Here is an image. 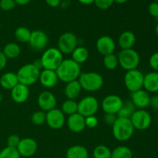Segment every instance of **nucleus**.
I'll return each mask as SVG.
<instances>
[{
	"label": "nucleus",
	"instance_id": "9b49d317",
	"mask_svg": "<svg viewBox=\"0 0 158 158\" xmlns=\"http://www.w3.org/2000/svg\"><path fill=\"white\" fill-rule=\"evenodd\" d=\"M123 101L121 97L115 94L107 95L103 98L101 103V107L105 114H117L123 106Z\"/></svg>",
	"mask_w": 158,
	"mask_h": 158
},
{
	"label": "nucleus",
	"instance_id": "37998d69",
	"mask_svg": "<svg viewBox=\"0 0 158 158\" xmlns=\"http://www.w3.org/2000/svg\"><path fill=\"white\" fill-rule=\"evenodd\" d=\"M149 106L155 110H158V94H155L151 97Z\"/></svg>",
	"mask_w": 158,
	"mask_h": 158
},
{
	"label": "nucleus",
	"instance_id": "72a5a7b5",
	"mask_svg": "<svg viewBox=\"0 0 158 158\" xmlns=\"http://www.w3.org/2000/svg\"><path fill=\"white\" fill-rule=\"evenodd\" d=\"M31 121L35 126H41L46 121V113L43 110L35 111L31 116Z\"/></svg>",
	"mask_w": 158,
	"mask_h": 158
},
{
	"label": "nucleus",
	"instance_id": "ddd939ff",
	"mask_svg": "<svg viewBox=\"0 0 158 158\" xmlns=\"http://www.w3.org/2000/svg\"><path fill=\"white\" fill-rule=\"evenodd\" d=\"M48 35L44 31L36 29V30L32 31L31 32V37L29 40V45L31 48L35 51H42L44 50L46 48L48 44Z\"/></svg>",
	"mask_w": 158,
	"mask_h": 158
},
{
	"label": "nucleus",
	"instance_id": "cd10ccee",
	"mask_svg": "<svg viewBox=\"0 0 158 158\" xmlns=\"http://www.w3.org/2000/svg\"><path fill=\"white\" fill-rule=\"evenodd\" d=\"M136 107L132 103L131 100H127V101L123 102V106L120 108L119 112L117 113V117H120V118H128L130 119L131 116L134 114L135 112Z\"/></svg>",
	"mask_w": 158,
	"mask_h": 158
},
{
	"label": "nucleus",
	"instance_id": "7ed1b4c3",
	"mask_svg": "<svg viewBox=\"0 0 158 158\" xmlns=\"http://www.w3.org/2000/svg\"><path fill=\"white\" fill-rule=\"evenodd\" d=\"M78 81L82 89L87 92H96L103 87V77L97 72H87L80 74Z\"/></svg>",
	"mask_w": 158,
	"mask_h": 158
},
{
	"label": "nucleus",
	"instance_id": "c756f323",
	"mask_svg": "<svg viewBox=\"0 0 158 158\" xmlns=\"http://www.w3.org/2000/svg\"><path fill=\"white\" fill-rule=\"evenodd\" d=\"M61 110L65 115L70 116L76 114L78 110V103L74 100L66 99L62 104Z\"/></svg>",
	"mask_w": 158,
	"mask_h": 158
},
{
	"label": "nucleus",
	"instance_id": "58836bf2",
	"mask_svg": "<svg viewBox=\"0 0 158 158\" xmlns=\"http://www.w3.org/2000/svg\"><path fill=\"white\" fill-rule=\"evenodd\" d=\"M20 137L16 134H12L7 139V147L16 149L20 142Z\"/></svg>",
	"mask_w": 158,
	"mask_h": 158
},
{
	"label": "nucleus",
	"instance_id": "2f4dec72",
	"mask_svg": "<svg viewBox=\"0 0 158 158\" xmlns=\"http://www.w3.org/2000/svg\"><path fill=\"white\" fill-rule=\"evenodd\" d=\"M103 65L105 68L109 70H114L119 66L118 57L114 53L110 54L103 56Z\"/></svg>",
	"mask_w": 158,
	"mask_h": 158
},
{
	"label": "nucleus",
	"instance_id": "5701e85b",
	"mask_svg": "<svg viewBox=\"0 0 158 158\" xmlns=\"http://www.w3.org/2000/svg\"><path fill=\"white\" fill-rule=\"evenodd\" d=\"M82 91V87L78 80L69 82L66 83L64 89L65 96L69 100H74L78 98Z\"/></svg>",
	"mask_w": 158,
	"mask_h": 158
},
{
	"label": "nucleus",
	"instance_id": "c85d7f7f",
	"mask_svg": "<svg viewBox=\"0 0 158 158\" xmlns=\"http://www.w3.org/2000/svg\"><path fill=\"white\" fill-rule=\"evenodd\" d=\"M31 31L24 26L18 27L15 31V38L19 43H29L31 37Z\"/></svg>",
	"mask_w": 158,
	"mask_h": 158
},
{
	"label": "nucleus",
	"instance_id": "39448f33",
	"mask_svg": "<svg viewBox=\"0 0 158 158\" xmlns=\"http://www.w3.org/2000/svg\"><path fill=\"white\" fill-rule=\"evenodd\" d=\"M63 60V54L57 48L54 47L45 49L40 58L43 69L51 70H56Z\"/></svg>",
	"mask_w": 158,
	"mask_h": 158
},
{
	"label": "nucleus",
	"instance_id": "9d476101",
	"mask_svg": "<svg viewBox=\"0 0 158 158\" xmlns=\"http://www.w3.org/2000/svg\"><path fill=\"white\" fill-rule=\"evenodd\" d=\"M134 129L137 131H145L152 123V117L145 110H136L130 118Z\"/></svg>",
	"mask_w": 158,
	"mask_h": 158
},
{
	"label": "nucleus",
	"instance_id": "c9c22d12",
	"mask_svg": "<svg viewBox=\"0 0 158 158\" xmlns=\"http://www.w3.org/2000/svg\"><path fill=\"white\" fill-rule=\"evenodd\" d=\"M15 6L16 4L14 0H0V9L5 12L12 10Z\"/></svg>",
	"mask_w": 158,
	"mask_h": 158
},
{
	"label": "nucleus",
	"instance_id": "a18cd8bd",
	"mask_svg": "<svg viewBox=\"0 0 158 158\" xmlns=\"http://www.w3.org/2000/svg\"><path fill=\"white\" fill-rule=\"evenodd\" d=\"M45 1H46V4H47L49 7L56 8L60 6V3H61L62 0H45Z\"/></svg>",
	"mask_w": 158,
	"mask_h": 158
},
{
	"label": "nucleus",
	"instance_id": "7c9ffc66",
	"mask_svg": "<svg viewBox=\"0 0 158 158\" xmlns=\"http://www.w3.org/2000/svg\"><path fill=\"white\" fill-rule=\"evenodd\" d=\"M132 151L126 146H119L111 151V158H132Z\"/></svg>",
	"mask_w": 158,
	"mask_h": 158
},
{
	"label": "nucleus",
	"instance_id": "09e8293b",
	"mask_svg": "<svg viewBox=\"0 0 158 158\" xmlns=\"http://www.w3.org/2000/svg\"><path fill=\"white\" fill-rule=\"evenodd\" d=\"M128 0H114V2H117L118 4H124Z\"/></svg>",
	"mask_w": 158,
	"mask_h": 158
},
{
	"label": "nucleus",
	"instance_id": "f704fd0d",
	"mask_svg": "<svg viewBox=\"0 0 158 158\" xmlns=\"http://www.w3.org/2000/svg\"><path fill=\"white\" fill-rule=\"evenodd\" d=\"M0 158H21V156L17 149L6 147L0 151Z\"/></svg>",
	"mask_w": 158,
	"mask_h": 158
},
{
	"label": "nucleus",
	"instance_id": "412c9836",
	"mask_svg": "<svg viewBox=\"0 0 158 158\" xmlns=\"http://www.w3.org/2000/svg\"><path fill=\"white\" fill-rule=\"evenodd\" d=\"M143 88L149 94H156L158 92V72L152 71L145 74Z\"/></svg>",
	"mask_w": 158,
	"mask_h": 158
},
{
	"label": "nucleus",
	"instance_id": "49530a36",
	"mask_svg": "<svg viewBox=\"0 0 158 158\" xmlns=\"http://www.w3.org/2000/svg\"><path fill=\"white\" fill-rule=\"evenodd\" d=\"M15 4L19 5V6H26V5L29 4L31 2V0H14Z\"/></svg>",
	"mask_w": 158,
	"mask_h": 158
},
{
	"label": "nucleus",
	"instance_id": "aec40b11",
	"mask_svg": "<svg viewBox=\"0 0 158 158\" xmlns=\"http://www.w3.org/2000/svg\"><path fill=\"white\" fill-rule=\"evenodd\" d=\"M29 97V86L18 83L13 89H11V97L16 103H23Z\"/></svg>",
	"mask_w": 158,
	"mask_h": 158
},
{
	"label": "nucleus",
	"instance_id": "ea45409f",
	"mask_svg": "<svg viewBox=\"0 0 158 158\" xmlns=\"http://www.w3.org/2000/svg\"><path fill=\"white\" fill-rule=\"evenodd\" d=\"M149 65L154 71L158 72V52H154L149 59Z\"/></svg>",
	"mask_w": 158,
	"mask_h": 158
},
{
	"label": "nucleus",
	"instance_id": "a211bd4d",
	"mask_svg": "<svg viewBox=\"0 0 158 158\" xmlns=\"http://www.w3.org/2000/svg\"><path fill=\"white\" fill-rule=\"evenodd\" d=\"M39 81L40 82L42 86L49 89V88H52L56 86L59 78L56 70L43 69L40 72Z\"/></svg>",
	"mask_w": 158,
	"mask_h": 158
},
{
	"label": "nucleus",
	"instance_id": "4468645a",
	"mask_svg": "<svg viewBox=\"0 0 158 158\" xmlns=\"http://www.w3.org/2000/svg\"><path fill=\"white\" fill-rule=\"evenodd\" d=\"M16 149L21 157H29L33 156L36 153L38 145L33 138L26 137L20 140Z\"/></svg>",
	"mask_w": 158,
	"mask_h": 158
},
{
	"label": "nucleus",
	"instance_id": "5fc2aeb1",
	"mask_svg": "<svg viewBox=\"0 0 158 158\" xmlns=\"http://www.w3.org/2000/svg\"><path fill=\"white\" fill-rule=\"evenodd\" d=\"M0 26H1V24H0Z\"/></svg>",
	"mask_w": 158,
	"mask_h": 158
},
{
	"label": "nucleus",
	"instance_id": "79ce46f5",
	"mask_svg": "<svg viewBox=\"0 0 158 158\" xmlns=\"http://www.w3.org/2000/svg\"><path fill=\"white\" fill-rule=\"evenodd\" d=\"M148 12L151 16L158 19V3L156 2H151L148 6Z\"/></svg>",
	"mask_w": 158,
	"mask_h": 158
},
{
	"label": "nucleus",
	"instance_id": "6e6552de",
	"mask_svg": "<svg viewBox=\"0 0 158 158\" xmlns=\"http://www.w3.org/2000/svg\"><path fill=\"white\" fill-rule=\"evenodd\" d=\"M78 46L77 35L71 32L61 34L57 42V49L63 54H71Z\"/></svg>",
	"mask_w": 158,
	"mask_h": 158
},
{
	"label": "nucleus",
	"instance_id": "423d86ee",
	"mask_svg": "<svg viewBox=\"0 0 158 158\" xmlns=\"http://www.w3.org/2000/svg\"><path fill=\"white\" fill-rule=\"evenodd\" d=\"M119 65L126 71L137 69L140 63L138 52L134 49H121L117 55Z\"/></svg>",
	"mask_w": 158,
	"mask_h": 158
},
{
	"label": "nucleus",
	"instance_id": "dca6fc26",
	"mask_svg": "<svg viewBox=\"0 0 158 158\" xmlns=\"http://www.w3.org/2000/svg\"><path fill=\"white\" fill-rule=\"evenodd\" d=\"M37 103L40 110L46 113L56 108L57 100L52 93L46 90L40 93L37 99Z\"/></svg>",
	"mask_w": 158,
	"mask_h": 158
},
{
	"label": "nucleus",
	"instance_id": "20e7f679",
	"mask_svg": "<svg viewBox=\"0 0 158 158\" xmlns=\"http://www.w3.org/2000/svg\"><path fill=\"white\" fill-rule=\"evenodd\" d=\"M41 69L32 63L23 65L17 71L19 83L29 86L39 81Z\"/></svg>",
	"mask_w": 158,
	"mask_h": 158
},
{
	"label": "nucleus",
	"instance_id": "6ab92c4d",
	"mask_svg": "<svg viewBox=\"0 0 158 158\" xmlns=\"http://www.w3.org/2000/svg\"><path fill=\"white\" fill-rule=\"evenodd\" d=\"M68 128L73 133H81L86 128L85 117L80 115L79 113L69 116L66 120Z\"/></svg>",
	"mask_w": 158,
	"mask_h": 158
},
{
	"label": "nucleus",
	"instance_id": "f257e3e1",
	"mask_svg": "<svg viewBox=\"0 0 158 158\" xmlns=\"http://www.w3.org/2000/svg\"><path fill=\"white\" fill-rule=\"evenodd\" d=\"M59 80L63 83H69L78 80L81 74L80 65L76 63L72 59L63 60L56 70Z\"/></svg>",
	"mask_w": 158,
	"mask_h": 158
},
{
	"label": "nucleus",
	"instance_id": "bb28decb",
	"mask_svg": "<svg viewBox=\"0 0 158 158\" xmlns=\"http://www.w3.org/2000/svg\"><path fill=\"white\" fill-rule=\"evenodd\" d=\"M2 52L5 55V56L8 59H15L19 56L21 53V48L19 45L15 43H9L3 47Z\"/></svg>",
	"mask_w": 158,
	"mask_h": 158
},
{
	"label": "nucleus",
	"instance_id": "603ef678",
	"mask_svg": "<svg viewBox=\"0 0 158 158\" xmlns=\"http://www.w3.org/2000/svg\"><path fill=\"white\" fill-rule=\"evenodd\" d=\"M132 158H139V157H132Z\"/></svg>",
	"mask_w": 158,
	"mask_h": 158
},
{
	"label": "nucleus",
	"instance_id": "4c0bfd02",
	"mask_svg": "<svg viewBox=\"0 0 158 158\" xmlns=\"http://www.w3.org/2000/svg\"><path fill=\"white\" fill-rule=\"evenodd\" d=\"M99 120L97 117L94 116H90V117H85V125L86 127L89 128V129H94L98 126Z\"/></svg>",
	"mask_w": 158,
	"mask_h": 158
},
{
	"label": "nucleus",
	"instance_id": "2eb2a0df",
	"mask_svg": "<svg viewBox=\"0 0 158 158\" xmlns=\"http://www.w3.org/2000/svg\"><path fill=\"white\" fill-rule=\"evenodd\" d=\"M96 49L103 56L114 53L116 49V43L112 37L102 35L96 42Z\"/></svg>",
	"mask_w": 158,
	"mask_h": 158
},
{
	"label": "nucleus",
	"instance_id": "473e14b6",
	"mask_svg": "<svg viewBox=\"0 0 158 158\" xmlns=\"http://www.w3.org/2000/svg\"><path fill=\"white\" fill-rule=\"evenodd\" d=\"M111 151L105 145H98L93 151L94 158H111Z\"/></svg>",
	"mask_w": 158,
	"mask_h": 158
},
{
	"label": "nucleus",
	"instance_id": "3c124183",
	"mask_svg": "<svg viewBox=\"0 0 158 158\" xmlns=\"http://www.w3.org/2000/svg\"><path fill=\"white\" fill-rule=\"evenodd\" d=\"M3 100V95L2 94H0V103Z\"/></svg>",
	"mask_w": 158,
	"mask_h": 158
},
{
	"label": "nucleus",
	"instance_id": "f8f14e48",
	"mask_svg": "<svg viewBox=\"0 0 158 158\" xmlns=\"http://www.w3.org/2000/svg\"><path fill=\"white\" fill-rule=\"evenodd\" d=\"M46 123L52 130H60L66 123V115L57 108L46 112Z\"/></svg>",
	"mask_w": 158,
	"mask_h": 158
},
{
	"label": "nucleus",
	"instance_id": "4be33fe9",
	"mask_svg": "<svg viewBox=\"0 0 158 158\" xmlns=\"http://www.w3.org/2000/svg\"><path fill=\"white\" fill-rule=\"evenodd\" d=\"M136 35L130 30L124 31L118 38V45L121 49H133L136 43Z\"/></svg>",
	"mask_w": 158,
	"mask_h": 158
},
{
	"label": "nucleus",
	"instance_id": "f3484780",
	"mask_svg": "<svg viewBox=\"0 0 158 158\" xmlns=\"http://www.w3.org/2000/svg\"><path fill=\"white\" fill-rule=\"evenodd\" d=\"M151 96L145 89H141L136 92L131 93V101L138 110H145L150 105Z\"/></svg>",
	"mask_w": 158,
	"mask_h": 158
},
{
	"label": "nucleus",
	"instance_id": "0eeeda50",
	"mask_svg": "<svg viewBox=\"0 0 158 158\" xmlns=\"http://www.w3.org/2000/svg\"><path fill=\"white\" fill-rule=\"evenodd\" d=\"M144 75L138 69L127 71L124 75V84L131 93L143 89Z\"/></svg>",
	"mask_w": 158,
	"mask_h": 158
},
{
	"label": "nucleus",
	"instance_id": "a878e982",
	"mask_svg": "<svg viewBox=\"0 0 158 158\" xmlns=\"http://www.w3.org/2000/svg\"><path fill=\"white\" fill-rule=\"evenodd\" d=\"M72 60L78 64H82L87 61L89 58V51L84 46H77L71 53Z\"/></svg>",
	"mask_w": 158,
	"mask_h": 158
},
{
	"label": "nucleus",
	"instance_id": "f03ea898",
	"mask_svg": "<svg viewBox=\"0 0 158 158\" xmlns=\"http://www.w3.org/2000/svg\"><path fill=\"white\" fill-rule=\"evenodd\" d=\"M134 127L131 120L128 118L117 117L115 123L112 127V132L114 138L118 141H127L132 137Z\"/></svg>",
	"mask_w": 158,
	"mask_h": 158
},
{
	"label": "nucleus",
	"instance_id": "1a4fd4ad",
	"mask_svg": "<svg viewBox=\"0 0 158 158\" xmlns=\"http://www.w3.org/2000/svg\"><path fill=\"white\" fill-rule=\"evenodd\" d=\"M98 100L93 96H86L83 97L78 103L77 113L84 117L94 116L99 110Z\"/></svg>",
	"mask_w": 158,
	"mask_h": 158
},
{
	"label": "nucleus",
	"instance_id": "393cba45",
	"mask_svg": "<svg viewBox=\"0 0 158 158\" xmlns=\"http://www.w3.org/2000/svg\"><path fill=\"white\" fill-rule=\"evenodd\" d=\"M66 158H89V152L82 145H74L66 151Z\"/></svg>",
	"mask_w": 158,
	"mask_h": 158
},
{
	"label": "nucleus",
	"instance_id": "8fccbe9b",
	"mask_svg": "<svg viewBox=\"0 0 158 158\" xmlns=\"http://www.w3.org/2000/svg\"><path fill=\"white\" fill-rule=\"evenodd\" d=\"M155 33H156V35H157L158 36V23H157V26H156V27H155Z\"/></svg>",
	"mask_w": 158,
	"mask_h": 158
},
{
	"label": "nucleus",
	"instance_id": "b1692460",
	"mask_svg": "<svg viewBox=\"0 0 158 158\" xmlns=\"http://www.w3.org/2000/svg\"><path fill=\"white\" fill-rule=\"evenodd\" d=\"M19 83L18 77L15 73L7 72L0 77V86L5 89L11 90L16 86Z\"/></svg>",
	"mask_w": 158,
	"mask_h": 158
},
{
	"label": "nucleus",
	"instance_id": "a19ab883",
	"mask_svg": "<svg viewBox=\"0 0 158 158\" xmlns=\"http://www.w3.org/2000/svg\"><path fill=\"white\" fill-rule=\"evenodd\" d=\"M117 119V114H105L104 117H103V120L104 123H106L108 126L113 127L114 124L115 123L116 120Z\"/></svg>",
	"mask_w": 158,
	"mask_h": 158
},
{
	"label": "nucleus",
	"instance_id": "c03bdc74",
	"mask_svg": "<svg viewBox=\"0 0 158 158\" xmlns=\"http://www.w3.org/2000/svg\"><path fill=\"white\" fill-rule=\"evenodd\" d=\"M7 60V58L5 56L3 52H2V51H0V71L2 70V69L6 66Z\"/></svg>",
	"mask_w": 158,
	"mask_h": 158
},
{
	"label": "nucleus",
	"instance_id": "864d4df0",
	"mask_svg": "<svg viewBox=\"0 0 158 158\" xmlns=\"http://www.w3.org/2000/svg\"><path fill=\"white\" fill-rule=\"evenodd\" d=\"M155 2H156L158 3V0H155Z\"/></svg>",
	"mask_w": 158,
	"mask_h": 158
},
{
	"label": "nucleus",
	"instance_id": "de8ad7c7",
	"mask_svg": "<svg viewBox=\"0 0 158 158\" xmlns=\"http://www.w3.org/2000/svg\"><path fill=\"white\" fill-rule=\"evenodd\" d=\"M77 1L83 5H90L94 2V0H77Z\"/></svg>",
	"mask_w": 158,
	"mask_h": 158
},
{
	"label": "nucleus",
	"instance_id": "e433bc0d",
	"mask_svg": "<svg viewBox=\"0 0 158 158\" xmlns=\"http://www.w3.org/2000/svg\"><path fill=\"white\" fill-rule=\"evenodd\" d=\"M94 3L98 9L105 10L110 9L113 6L114 0H94Z\"/></svg>",
	"mask_w": 158,
	"mask_h": 158
}]
</instances>
